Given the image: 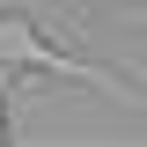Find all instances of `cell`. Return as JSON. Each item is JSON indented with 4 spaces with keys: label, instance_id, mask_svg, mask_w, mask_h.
Listing matches in <instances>:
<instances>
[{
    "label": "cell",
    "instance_id": "obj_3",
    "mask_svg": "<svg viewBox=\"0 0 147 147\" xmlns=\"http://www.w3.org/2000/svg\"><path fill=\"white\" fill-rule=\"evenodd\" d=\"M125 7H140V15H147V0H125Z\"/></svg>",
    "mask_w": 147,
    "mask_h": 147
},
{
    "label": "cell",
    "instance_id": "obj_2",
    "mask_svg": "<svg viewBox=\"0 0 147 147\" xmlns=\"http://www.w3.org/2000/svg\"><path fill=\"white\" fill-rule=\"evenodd\" d=\"M15 140V88H0V147Z\"/></svg>",
    "mask_w": 147,
    "mask_h": 147
},
{
    "label": "cell",
    "instance_id": "obj_1",
    "mask_svg": "<svg viewBox=\"0 0 147 147\" xmlns=\"http://www.w3.org/2000/svg\"><path fill=\"white\" fill-rule=\"evenodd\" d=\"M0 66H15V74H52V81H74V88H103L110 103H140V88H132L125 74L96 66V59L59 52L52 37L37 30L30 15H15V7H0Z\"/></svg>",
    "mask_w": 147,
    "mask_h": 147
}]
</instances>
